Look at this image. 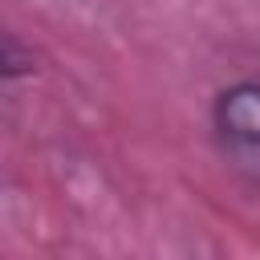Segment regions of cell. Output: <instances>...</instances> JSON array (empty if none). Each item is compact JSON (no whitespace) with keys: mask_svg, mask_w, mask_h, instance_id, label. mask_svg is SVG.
Returning a JSON list of instances; mask_svg holds the SVG:
<instances>
[{"mask_svg":"<svg viewBox=\"0 0 260 260\" xmlns=\"http://www.w3.org/2000/svg\"><path fill=\"white\" fill-rule=\"evenodd\" d=\"M215 142L236 175L260 187V81H236L211 110Z\"/></svg>","mask_w":260,"mask_h":260,"instance_id":"6da1fadb","label":"cell"},{"mask_svg":"<svg viewBox=\"0 0 260 260\" xmlns=\"http://www.w3.org/2000/svg\"><path fill=\"white\" fill-rule=\"evenodd\" d=\"M28 69H32V57L8 32H0V77H24Z\"/></svg>","mask_w":260,"mask_h":260,"instance_id":"7a4b0ae2","label":"cell"}]
</instances>
